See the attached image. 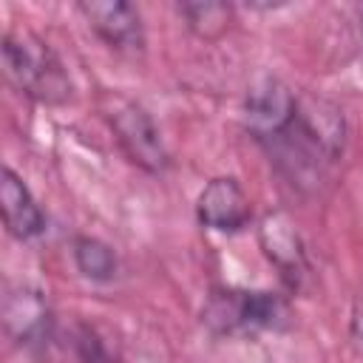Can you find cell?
<instances>
[{
  "label": "cell",
  "instance_id": "cell-1",
  "mask_svg": "<svg viewBox=\"0 0 363 363\" xmlns=\"http://www.w3.org/2000/svg\"><path fill=\"white\" fill-rule=\"evenodd\" d=\"M3 60H6V74L14 79V85L34 99L62 102L71 94V82L65 79L62 65L43 43L6 37Z\"/></svg>",
  "mask_w": 363,
  "mask_h": 363
},
{
  "label": "cell",
  "instance_id": "cell-2",
  "mask_svg": "<svg viewBox=\"0 0 363 363\" xmlns=\"http://www.w3.org/2000/svg\"><path fill=\"white\" fill-rule=\"evenodd\" d=\"M204 318L221 332L275 329L286 318V306L272 292H221L213 295Z\"/></svg>",
  "mask_w": 363,
  "mask_h": 363
},
{
  "label": "cell",
  "instance_id": "cell-3",
  "mask_svg": "<svg viewBox=\"0 0 363 363\" xmlns=\"http://www.w3.org/2000/svg\"><path fill=\"white\" fill-rule=\"evenodd\" d=\"M111 125L116 130L122 150L130 156V162H136L139 167H145L150 173H156L167 164V153L159 139V130L153 128L150 116L139 105H130V102L119 105L111 113Z\"/></svg>",
  "mask_w": 363,
  "mask_h": 363
},
{
  "label": "cell",
  "instance_id": "cell-4",
  "mask_svg": "<svg viewBox=\"0 0 363 363\" xmlns=\"http://www.w3.org/2000/svg\"><path fill=\"white\" fill-rule=\"evenodd\" d=\"M196 213L204 227L233 233L250 221V199L244 196L235 179H213L199 193Z\"/></svg>",
  "mask_w": 363,
  "mask_h": 363
},
{
  "label": "cell",
  "instance_id": "cell-5",
  "mask_svg": "<svg viewBox=\"0 0 363 363\" xmlns=\"http://www.w3.org/2000/svg\"><path fill=\"white\" fill-rule=\"evenodd\" d=\"M295 108L298 102L292 99V94L281 82L267 79L255 85L247 96V122L258 139H272L289 125Z\"/></svg>",
  "mask_w": 363,
  "mask_h": 363
},
{
  "label": "cell",
  "instance_id": "cell-6",
  "mask_svg": "<svg viewBox=\"0 0 363 363\" xmlns=\"http://www.w3.org/2000/svg\"><path fill=\"white\" fill-rule=\"evenodd\" d=\"M94 31L113 48H139L142 45V26L139 11L122 0H94L79 6Z\"/></svg>",
  "mask_w": 363,
  "mask_h": 363
},
{
  "label": "cell",
  "instance_id": "cell-7",
  "mask_svg": "<svg viewBox=\"0 0 363 363\" xmlns=\"http://www.w3.org/2000/svg\"><path fill=\"white\" fill-rule=\"evenodd\" d=\"M0 207H3V221L11 235L31 238V235L43 233V227H45L43 210L37 207L34 196L20 182V176H14L9 167L3 170V182H0Z\"/></svg>",
  "mask_w": 363,
  "mask_h": 363
},
{
  "label": "cell",
  "instance_id": "cell-8",
  "mask_svg": "<svg viewBox=\"0 0 363 363\" xmlns=\"http://www.w3.org/2000/svg\"><path fill=\"white\" fill-rule=\"evenodd\" d=\"M74 258L82 275L94 278V281H108L116 269V258L111 252V247H105L96 238H77L74 244Z\"/></svg>",
  "mask_w": 363,
  "mask_h": 363
},
{
  "label": "cell",
  "instance_id": "cell-9",
  "mask_svg": "<svg viewBox=\"0 0 363 363\" xmlns=\"http://www.w3.org/2000/svg\"><path fill=\"white\" fill-rule=\"evenodd\" d=\"M264 247L269 258L278 261L284 269H298L301 267V247L298 235L289 230V224H281V218H269L264 227Z\"/></svg>",
  "mask_w": 363,
  "mask_h": 363
},
{
  "label": "cell",
  "instance_id": "cell-10",
  "mask_svg": "<svg viewBox=\"0 0 363 363\" xmlns=\"http://www.w3.org/2000/svg\"><path fill=\"white\" fill-rule=\"evenodd\" d=\"M182 14L187 17L190 28H196L204 37H213V34H218L224 28L230 9L221 6V3H184Z\"/></svg>",
  "mask_w": 363,
  "mask_h": 363
},
{
  "label": "cell",
  "instance_id": "cell-11",
  "mask_svg": "<svg viewBox=\"0 0 363 363\" xmlns=\"http://www.w3.org/2000/svg\"><path fill=\"white\" fill-rule=\"evenodd\" d=\"M357 323H360V335H363V315H360V318H357Z\"/></svg>",
  "mask_w": 363,
  "mask_h": 363
}]
</instances>
